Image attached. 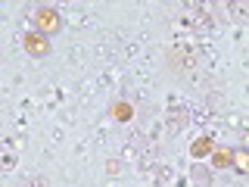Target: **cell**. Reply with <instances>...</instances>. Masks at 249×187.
I'll use <instances>...</instances> for the list:
<instances>
[{
    "label": "cell",
    "instance_id": "1",
    "mask_svg": "<svg viewBox=\"0 0 249 187\" xmlns=\"http://www.w3.org/2000/svg\"><path fill=\"white\" fill-rule=\"evenodd\" d=\"M59 28H62V19H59L56 10H50V6H41V10L35 13V31H37V35L50 37V35H56Z\"/></svg>",
    "mask_w": 249,
    "mask_h": 187
},
{
    "label": "cell",
    "instance_id": "2",
    "mask_svg": "<svg viewBox=\"0 0 249 187\" xmlns=\"http://www.w3.org/2000/svg\"><path fill=\"white\" fill-rule=\"evenodd\" d=\"M22 44H25V53H28V56H37V59H44L47 53H50V37L37 35V31H28V35L22 37Z\"/></svg>",
    "mask_w": 249,
    "mask_h": 187
},
{
    "label": "cell",
    "instance_id": "3",
    "mask_svg": "<svg viewBox=\"0 0 249 187\" xmlns=\"http://www.w3.org/2000/svg\"><path fill=\"white\" fill-rule=\"evenodd\" d=\"M109 112H112L115 122H131V119H134V106L124 103V100H115V103L109 106Z\"/></svg>",
    "mask_w": 249,
    "mask_h": 187
},
{
    "label": "cell",
    "instance_id": "4",
    "mask_svg": "<svg viewBox=\"0 0 249 187\" xmlns=\"http://www.w3.org/2000/svg\"><path fill=\"white\" fill-rule=\"evenodd\" d=\"M212 150H215L212 137H199V140H193V144H190V156H193V159H202V156H209Z\"/></svg>",
    "mask_w": 249,
    "mask_h": 187
},
{
    "label": "cell",
    "instance_id": "5",
    "mask_svg": "<svg viewBox=\"0 0 249 187\" xmlns=\"http://www.w3.org/2000/svg\"><path fill=\"white\" fill-rule=\"evenodd\" d=\"M231 168L249 171V153H246V150H233V153H231Z\"/></svg>",
    "mask_w": 249,
    "mask_h": 187
},
{
    "label": "cell",
    "instance_id": "6",
    "mask_svg": "<svg viewBox=\"0 0 249 187\" xmlns=\"http://www.w3.org/2000/svg\"><path fill=\"white\" fill-rule=\"evenodd\" d=\"M231 153L233 150H212L209 156H212V166L215 168H231Z\"/></svg>",
    "mask_w": 249,
    "mask_h": 187
}]
</instances>
